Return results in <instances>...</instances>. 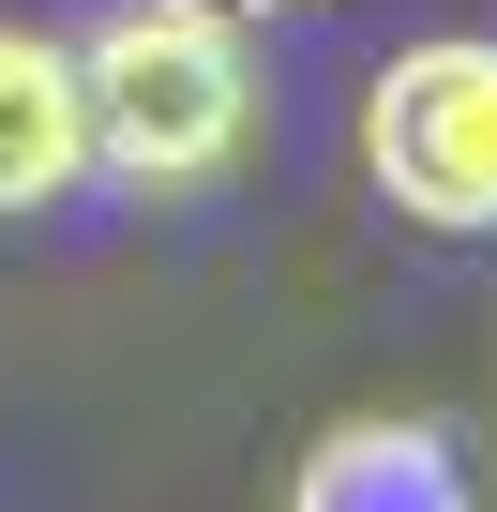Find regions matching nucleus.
<instances>
[{"label":"nucleus","mask_w":497,"mask_h":512,"mask_svg":"<svg viewBox=\"0 0 497 512\" xmlns=\"http://www.w3.org/2000/svg\"><path fill=\"white\" fill-rule=\"evenodd\" d=\"M76 106H91V181L181 211L226 196L257 151V46L211 0H106L76 31Z\"/></svg>","instance_id":"f257e3e1"},{"label":"nucleus","mask_w":497,"mask_h":512,"mask_svg":"<svg viewBox=\"0 0 497 512\" xmlns=\"http://www.w3.org/2000/svg\"><path fill=\"white\" fill-rule=\"evenodd\" d=\"M362 181L407 226H437V241H497V31H437V46L377 61Z\"/></svg>","instance_id":"f03ea898"},{"label":"nucleus","mask_w":497,"mask_h":512,"mask_svg":"<svg viewBox=\"0 0 497 512\" xmlns=\"http://www.w3.org/2000/svg\"><path fill=\"white\" fill-rule=\"evenodd\" d=\"M91 181V106H76V31L0 16V226L61 211Z\"/></svg>","instance_id":"7ed1b4c3"},{"label":"nucleus","mask_w":497,"mask_h":512,"mask_svg":"<svg viewBox=\"0 0 497 512\" xmlns=\"http://www.w3.org/2000/svg\"><path fill=\"white\" fill-rule=\"evenodd\" d=\"M287 512H467V467L437 422H332L287 482Z\"/></svg>","instance_id":"20e7f679"}]
</instances>
